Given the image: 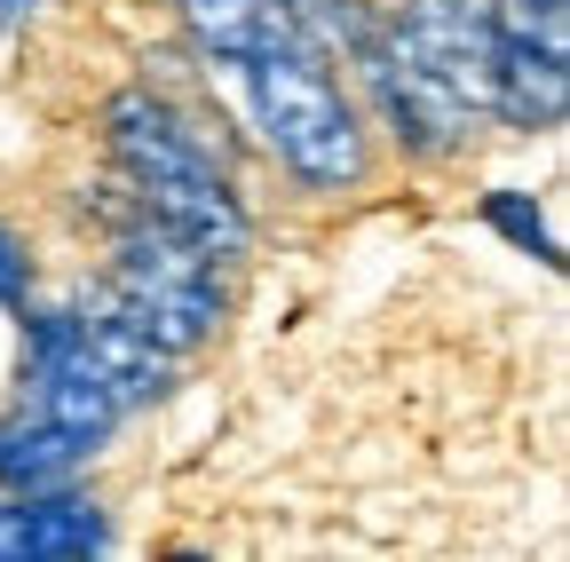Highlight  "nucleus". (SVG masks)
I'll use <instances>...</instances> for the list:
<instances>
[{"mask_svg": "<svg viewBox=\"0 0 570 562\" xmlns=\"http://www.w3.org/2000/svg\"><path fill=\"white\" fill-rule=\"evenodd\" d=\"M238 72H246V96H254V119L269 135V151L294 167L302 183L348 190L356 175H365V127H356V103L333 88L325 48L285 40V48L246 56Z\"/></svg>", "mask_w": 570, "mask_h": 562, "instance_id": "2", "label": "nucleus"}, {"mask_svg": "<svg viewBox=\"0 0 570 562\" xmlns=\"http://www.w3.org/2000/svg\"><path fill=\"white\" fill-rule=\"evenodd\" d=\"M104 223H111V277H104V302H111L127 325H142V333L167 348V357L223 325V277H214V254L183 246L175 230H159L127 190L104 206Z\"/></svg>", "mask_w": 570, "mask_h": 562, "instance_id": "3", "label": "nucleus"}, {"mask_svg": "<svg viewBox=\"0 0 570 562\" xmlns=\"http://www.w3.org/2000/svg\"><path fill=\"white\" fill-rule=\"evenodd\" d=\"M111 531L88 500H71V491H56V500H0V562H71V554H104Z\"/></svg>", "mask_w": 570, "mask_h": 562, "instance_id": "5", "label": "nucleus"}, {"mask_svg": "<svg viewBox=\"0 0 570 562\" xmlns=\"http://www.w3.org/2000/svg\"><path fill=\"white\" fill-rule=\"evenodd\" d=\"M80 460H88V444L63 436L48 412H24V420H9V428H0V483H9V491H40V483L71 475Z\"/></svg>", "mask_w": 570, "mask_h": 562, "instance_id": "7", "label": "nucleus"}, {"mask_svg": "<svg viewBox=\"0 0 570 562\" xmlns=\"http://www.w3.org/2000/svg\"><path fill=\"white\" fill-rule=\"evenodd\" d=\"M483 215H491L499 230H508V238H515L523 254H539V262H554V230L539 223V206H523L515 190H491V198H483Z\"/></svg>", "mask_w": 570, "mask_h": 562, "instance_id": "8", "label": "nucleus"}, {"mask_svg": "<svg viewBox=\"0 0 570 562\" xmlns=\"http://www.w3.org/2000/svg\"><path fill=\"white\" fill-rule=\"evenodd\" d=\"M24 294H32V262H24V246L0 230V302H17L24 309Z\"/></svg>", "mask_w": 570, "mask_h": 562, "instance_id": "9", "label": "nucleus"}, {"mask_svg": "<svg viewBox=\"0 0 570 562\" xmlns=\"http://www.w3.org/2000/svg\"><path fill=\"white\" fill-rule=\"evenodd\" d=\"M570 103L562 63V0H508L491 9V111L515 127H554Z\"/></svg>", "mask_w": 570, "mask_h": 562, "instance_id": "4", "label": "nucleus"}, {"mask_svg": "<svg viewBox=\"0 0 570 562\" xmlns=\"http://www.w3.org/2000/svg\"><path fill=\"white\" fill-rule=\"evenodd\" d=\"M111 159H119V190L151 215L159 230H175L183 246H198V254H238L246 246V215H238V190H230V175L214 167V151H206V135L175 111V103H159V96H119L111 103Z\"/></svg>", "mask_w": 570, "mask_h": 562, "instance_id": "1", "label": "nucleus"}, {"mask_svg": "<svg viewBox=\"0 0 570 562\" xmlns=\"http://www.w3.org/2000/svg\"><path fill=\"white\" fill-rule=\"evenodd\" d=\"M17 17H24V0H0V32H9Z\"/></svg>", "mask_w": 570, "mask_h": 562, "instance_id": "10", "label": "nucleus"}, {"mask_svg": "<svg viewBox=\"0 0 570 562\" xmlns=\"http://www.w3.org/2000/svg\"><path fill=\"white\" fill-rule=\"evenodd\" d=\"M183 24L206 56H223V63H246L262 48H285V40H309L294 17L277 9V0H183ZM317 48V40H309Z\"/></svg>", "mask_w": 570, "mask_h": 562, "instance_id": "6", "label": "nucleus"}]
</instances>
